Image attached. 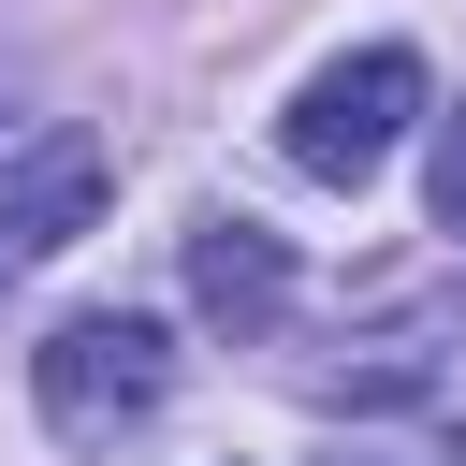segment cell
<instances>
[{
    "mask_svg": "<svg viewBox=\"0 0 466 466\" xmlns=\"http://www.w3.org/2000/svg\"><path fill=\"white\" fill-rule=\"evenodd\" d=\"M160 393H175V335H160L146 306H87V320H58V335L29 350V408H44L73 451L160 422Z\"/></svg>",
    "mask_w": 466,
    "mask_h": 466,
    "instance_id": "obj_1",
    "label": "cell"
},
{
    "mask_svg": "<svg viewBox=\"0 0 466 466\" xmlns=\"http://www.w3.org/2000/svg\"><path fill=\"white\" fill-rule=\"evenodd\" d=\"M408 116H422V58H408V44H364V58H320V73L291 87L277 160H291L306 189H364V175L408 146Z\"/></svg>",
    "mask_w": 466,
    "mask_h": 466,
    "instance_id": "obj_2",
    "label": "cell"
},
{
    "mask_svg": "<svg viewBox=\"0 0 466 466\" xmlns=\"http://www.w3.org/2000/svg\"><path fill=\"white\" fill-rule=\"evenodd\" d=\"M87 218H102V131H29V146L0 160V291L44 277Z\"/></svg>",
    "mask_w": 466,
    "mask_h": 466,
    "instance_id": "obj_3",
    "label": "cell"
},
{
    "mask_svg": "<svg viewBox=\"0 0 466 466\" xmlns=\"http://www.w3.org/2000/svg\"><path fill=\"white\" fill-rule=\"evenodd\" d=\"M189 306L233 320V335H262V320L291 306V248H277L262 218H204V233H189Z\"/></svg>",
    "mask_w": 466,
    "mask_h": 466,
    "instance_id": "obj_4",
    "label": "cell"
},
{
    "mask_svg": "<svg viewBox=\"0 0 466 466\" xmlns=\"http://www.w3.org/2000/svg\"><path fill=\"white\" fill-rule=\"evenodd\" d=\"M422 204H437V233L466 248V116H437V146H422Z\"/></svg>",
    "mask_w": 466,
    "mask_h": 466,
    "instance_id": "obj_5",
    "label": "cell"
},
{
    "mask_svg": "<svg viewBox=\"0 0 466 466\" xmlns=\"http://www.w3.org/2000/svg\"><path fill=\"white\" fill-rule=\"evenodd\" d=\"M335 466H437V437H350Z\"/></svg>",
    "mask_w": 466,
    "mask_h": 466,
    "instance_id": "obj_6",
    "label": "cell"
}]
</instances>
